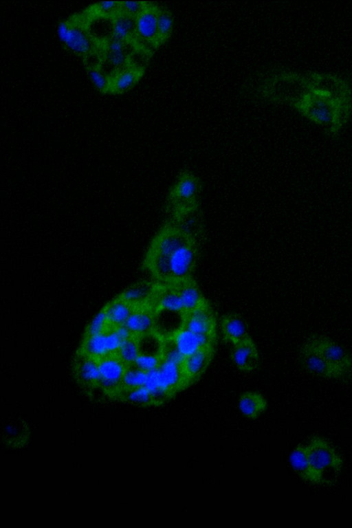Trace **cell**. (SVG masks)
I'll return each mask as SVG.
<instances>
[{"mask_svg": "<svg viewBox=\"0 0 352 528\" xmlns=\"http://www.w3.org/2000/svg\"><path fill=\"white\" fill-rule=\"evenodd\" d=\"M261 93L276 103L287 104L311 122L337 136L352 112V89L344 78L331 74L280 73L267 78Z\"/></svg>", "mask_w": 352, "mask_h": 528, "instance_id": "1", "label": "cell"}, {"mask_svg": "<svg viewBox=\"0 0 352 528\" xmlns=\"http://www.w3.org/2000/svg\"><path fill=\"white\" fill-rule=\"evenodd\" d=\"M300 364L315 376L344 380L352 375V353L333 338L323 333H312L300 345Z\"/></svg>", "mask_w": 352, "mask_h": 528, "instance_id": "2", "label": "cell"}, {"mask_svg": "<svg viewBox=\"0 0 352 528\" xmlns=\"http://www.w3.org/2000/svg\"><path fill=\"white\" fill-rule=\"evenodd\" d=\"M201 182L190 171L182 172L170 188L166 203L168 221L185 222L197 212L199 205Z\"/></svg>", "mask_w": 352, "mask_h": 528, "instance_id": "3", "label": "cell"}, {"mask_svg": "<svg viewBox=\"0 0 352 528\" xmlns=\"http://www.w3.org/2000/svg\"><path fill=\"white\" fill-rule=\"evenodd\" d=\"M309 470L307 481L324 484L341 470L342 460L335 448L324 439L315 437L305 443Z\"/></svg>", "mask_w": 352, "mask_h": 528, "instance_id": "4", "label": "cell"}, {"mask_svg": "<svg viewBox=\"0 0 352 528\" xmlns=\"http://www.w3.org/2000/svg\"><path fill=\"white\" fill-rule=\"evenodd\" d=\"M56 32L61 43L74 54L85 58L94 53V39L87 29L77 21H62L58 23Z\"/></svg>", "mask_w": 352, "mask_h": 528, "instance_id": "5", "label": "cell"}, {"mask_svg": "<svg viewBox=\"0 0 352 528\" xmlns=\"http://www.w3.org/2000/svg\"><path fill=\"white\" fill-rule=\"evenodd\" d=\"M100 371V388L105 394L116 397L121 390L122 382L126 365L116 354L106 355L98 360Z\"/></svg>", "mask_w": 352, "mask_h": 528, "instance_id": "6", "label": "cell"}, {"mask_svg": "<svg viewBox=\"0 0 352 528\" xmlns=\"http://www.w3.org/2000/svg\"><path fill=\"white\" fill-rule=\"evenodd\" d=\"M197 254L198 246L195 240L182 246L168 258L170 282L191 277L196 265Z\"/></svg>", "mask_w": 352, "mask_h": 528, "instance_id": "7", "label": "cell"}, {"mask_svg": "<svg viewBox=\"0 0 352 528\" xmlns=\"http://www.w3.org/2000/svg\"><path fill=\"white\" fill-rule=\"evenodd\" d=\"M74 373L78 384L88 394L100 388L98 360L79 351L75 358Z\"/></svg>", "mask_w": 352, "mask_h": 528, "instance_id": "8", "label": "cell"}, {"mask_svg": "<svg viewBox=\"0 0 352 528\" xmlns=\"http://www.w3.org/2000/svg\"><path fill=\"white\" fill-rule=\"evenodd\" d=\"M212 355L213 346H209L185 357L181 365L184 388L202 377L212 358Z\"/></svg>", "mask_w": 352, "mask_h": 528, "instance_id": "9", "label": "cell"}, {"mask_svg": "<svg viewBox=\"0 0 352 528\" xmlns=\"http://www.w3.org/2000/svg\"><path fill=\"white\" fill-rule=\"evenodd\" d=\"M183 327L197 334L215 338L216 320L208 303L185 314Z\"/></svg>", "mask_w": 352, "mask_h": 528, "instance_id": "10", "label": "cell"}, {"mask_svg": "<svg viewBox=\"0 0 352 528\" xmlns=\"http://www.w3.org/2000/svg\"><path fill=\"white\" fill-rule=\"evenodd\" d=\"M160 6L148 3L136 17V38L155 49Z\"/></svg>", "mask_w": 352, "mask_h": 528, "instance_id": "11", "label": "cell"}, {"mask_svg": "<svg viewBox=\"0 0 352 528\" xmlns=\"http://www.w3.org/2000/svg\"><path fill=\"white\" fill-rule=\"evenodd\" d=\"M230 358L236 367L244 373L255 371L260 362L256 346L250 337L232 345Z\"/></svg>", "mask_w": 352, "mask_h": 528, "instance_id": "12", "label": "cell"}, {"mask_svg": "<svg viewBox=\"0 0 352 528\" xmlns=\"http://www.w3.org/2000/svg\"><path fill=\"white\" fill-rule=\"evenodd\" d=\"M170 338L184 357L204 348L213 346L214 342V338L197 334L184 327Z\"/></svg>", "mask_w": 352, "mask_h": 528, "instance_id": "13", "label": "cell"}, {"mask_svg": "<svg viewBox=\"0 0 352 528\" xmlns=\"http://www.w3.org/2000/svg\"><path fill=\"white\" fill-rule=\"evenodd\" d=\"M160 386L172 397L184 389L181 365L162 358L157 368Z\"/></svg>", "mask_w": 352, "mask_h": 528, "instance_id": "14", "label": "cell"}, {"mask_svg": "<svg viewBox=\"0 0 352 528\" xmlns=\"http://www.w3.org/2000/svg\"><path fill=\"white\" fill-rule=\"evenodd\" d=\"M153 331L164 339L172 337L183 328L185 314L163 309H153Z\"/></svg>", "mask_w": 352, "mask_h": 528, "instance_id": "15", "label": "cell"}, {"mask_svg": "<svg viewBox=\"0 0 352 528\" xmlns=\"http://www.w3.org/2000/svg\"><path fill=\"white\" fill-rule=\"evenodd\" d=\"M171 283L177 290L185 314L197 309L207 302L192 277Z\"/></svg>", "mask_w": 352, "mask_h": 528, "instance_id": "16", "label": "cell"}, {"mask_svg": "<svg viewBox=\"0 0 352 528\" xmlns=\"http://www.w3.org/2000/svg\"><path fill=\"white\" fill-rule=\"evenodd\" d=\"M159 283L143 280L127 287L120 296L133 307L148 306L155 294Z\"/></svg>", "mask_w": 352, "mask_h": 528, "instance_id": "17", "label": "cell"}, {"mask_svg": "<svg viewBox=\"0 0 352 528\" xmlns=\"http://www.w3.org/2000/svg\"><path fill=\"white\" fill-rule=\"evenodd\" d=\"M219 327L223 338L232 345L250 338L243 320L237 314L223 315L219 320Z\"/></svg>", "mask_w": 352, "mask_h": 528, "instance_id": "18", "label": "cell"}, {"mask_svg": "<svg viewBox=\"0 0 352 528\" xmlns=\"http://www.w3.org/2000/svg\"><path fill=\"white\" fill-rule=\"evenodd\" d=\"M144 69L132 66H126L111 76L109 92L113 94H124L133 88L140 80Z\"/></svg>", "mask_w": 352, "mask_h": 528, "instance_id": "19", "label": "cell"}, {"mask_svg": "<svg viewBox=\"0 0 352 528\" xmlns=\"http://www.w3.org/2000/svg\"><path fill=\"white\" fill-rule=\"evenodd\" d=\"M124 324L135 337L153 331V309L148 308V306L134 308Z\"/></svg>", "mask_w": 352, "mask_h": 528, "instance_id": "20", "label": "cell"}, {"mask_svg": "<svg viewBox=\"0 0 352 528\" xmlns=\"http://www.w3.org/2000/svg\"><path fill=\"white\" fill-rule=\"evenodd\" d=\"M130 43L113 37L107 41L104 59L114 69V74L126 67L130 56L128 44Z\"/></svg>", "mask_w": 352, "mask_h": 528, "instance_id": "21", "label": "cell"}, {"mask_svg": "<svg viewBox=\"0 0 352 528\" xmlns=\"http://www.w3.org/2000/svg\"><path fill=\"white\" fill-rule=\"evenodd\" d=\"M238 406L245 417L254 419L266 410L267 403L261 393L256 391H246L240 396Z\"/></svg>", "mask_w": 352, "mask_h": 528, "instance_id": "22", "label": "cell"}, {"mask_svg": "<svg viewBox=\"0 0 352 528\" xmlns=\"http://www.w3.org/2000/svg\"><path fill=\"white\" fill-rule=\"evenodd\" d=\"M135 19L120 12L112 17V37L131 43L136 40Z\"/></svg>", "mask_w": 352, "mask_h": 528, "instance_id": "23", "label": "cell"}, {"mask_svg": "<svg viewBox=\"0 0 352 528\" xmlns=\"http://www.w3.org/2000/svg\"><path fill=\"white\" fill-rule=\"evenodd\" d=\"M2 436L6 443L10 447H22L29 437V430L26 424L20 419L8 421L3 428Z\"/></svg>", "mask_w": 352, "mask_h": 528, "instance_id": "24", "label": "cell"}, {"mask_svg": "<svg viewBox=\"0 0 352 528\" xmlns=\"http://www.w3.org/2000/svg\"><path fill=\"white\" fill-rule=\"evenodd\" d=\"M104 309L109 327H115L125 324L134 307L119 296L106 305Z\"/></svg>", "mask_w": 352, "mask_h": 528, "instance_id": "25", "label": "cell"}, {"mask_svg": "<svg viewBox=\"0 0 352 528\" xmlns=\"http://www.w3.org/2000/svg\"><path fill=\"white\" fill-rule=\"evenodd\" d=\"M140 353L162 356L165 339L152 331L136 337Z\"/></svg>", "mask_w": 352, "mask_h": 528, "instance_id": "26", "label": "cell"}, {"mask_svg": "<svg viewBox=\"0 0 352 528\" xmlns=\"http://www.w3.org/2000/svg\"><path fill=\"white\" fill-rule=\"evenodd\" d=\"M106 331L94 336L84 337L80 351L97 360L109 355L107 345Z\"/></svg>", "mask_w": 352, "mask_h": 528, "instance_id": "27", "label": "cell"}, {"mask_svg": "<svg viewBox=\"0 0 352 528\" xmlns=\"http://www.w3.org/2000/svg\"><path fill=\"white\" fill-rule=\"evenodd\" d=\"M117 397L139 407L155 406L153 396L145 386L133 389L121 390Z\"/></svg>", "mask_w": 352, "mask_h": 528, "instance_id": "28", "label": "cell"}, {"mask_svg": "<svg viewBox=\"0 0 352 528\" xmlns=\"http://www.w3.org/2000/svg\"><path fill=\"white\" fill-rule=\"evenodd\" d=\"M174 20L171 12L164 8H160L157 37L155 49L165 44L170 38L173 30Z\"/></svg>", "mask_w": 352, "mask_h": 528, "instance_id": "29", "label": "cell"}, {"mask_svg": "<svg viewBox=\"0 0 352 528\" xmlns=\"http://www.w3.org/2000/svg\"><path fill=\"white\" fill-rule=\"evenodd\" d=\"M289 461L295 472L305 481L309 470L305 443L299 444L293 450Z\"/></svg>", "mask_w": 352, "mask_h": 528, "instance_id": "30", "label": "cell"}, {"mask_svg": "<svg viewBox=\"0 0 352 528\" xmlns=\"http://www.w3.org/2000/svg\"><path fill=\"white\" fill-rule=\"evenodd\" d=\"M147 373L138 368L133 364L126 366L121 390L133 389L144 386Z\"/></svg>", "mask_w": 352, "mask_h": 528, "instance_id": "31", "label": "cell"}, {"mask_svg": "<svg viewBox=\"0 0 352 528\" xmlns=\"http://www.w3.org/2000/svg\"><path fill=\"white\" fill-rule=\"evenodd\" d=\"M86 69L87 75L94 87L102 94L109 93L111 76H107L100 66L87 65Z\"/></svg>", "mask_w": 352, "mask_h": 528, "instance_id": "32", "label": "cell"}, {"mask_svg": "<svg viewBox=\"0 0 352 528\" xmlns=\"http://www.w3.org/2000/svg\"><path fill=\"white\" fill-rule=\"evenodd\" d=\"M139 349L135 336L122 342L116 355L126 365L133 364L139 355Z\"/></svg>", "mask_w": 352, "mask_h": 528, "instance_id": "33", "label": "cell"}, {"mask_svg": "<svg viewBox=\"0 0 352 528\" xmlns=\"http://www.w3.org/2000/svg\"><path fill=\"white\" fill-rule=\"evenodd\" d=\"M109 327L104 307L91 320L85 331V337L104 332Z\"/></svg>", "mask_w": 352, "mask_h": 528, "instance_id": "34", "label": "cell"}, {"mask_svg": "<svg viewBox=\"0 0 352 528\" xmlns=\"http://www.w3.org/2000/svg\"><path fill=\"white\" fill-rule=\"evenodd\" d=\"M92 8L96 16L112 18L120 12V1H100L93 5Z\"/></svg>", "mask_w": 352, "mask_h": 528, "instance_id": "35", "label": "cell"}, {"mask_svg": "<svg viewBox=\"0 0 352 528\" xmlns=\"http://www.w3.org/2000/svg\"><path fill=\"white\" fill-rule=\"evenodd\" d=\"M162 358L182 365L185 357L180 353L171 338H166Z\"/></svg>", "mask_w": 352, "mask_h": 528, "instance_id": "36", "label": "cell"}, {"mask_svg": "<svg viewBox=\"0 0 352 528\" xmlns=\"http://www.w3.org/2000/svg\"><path fill=\"white\" fill-rule=\"evenodd\" d=\"M161 361V357L140 353L133 364L147 373L157 368Z\"/></svg>", "mask_w": 352, "mask_h": 528, "instance_id": "37", "label": "cell"}, {"mask_svg": "<svg viewBox=\"0 0 352 528\" xmlns=\"http://www.w3.org/2000/svg\"><path fill=\"white\" fill-rule=\"evenodd\" d=\"M148 2L145 1H120V12L137 17L146 7Z\"/></svg>", "mask_w": 352, "mask_h": 528, "instance_id": "38", "label": "cell"}, {"mask_svg": "<svg viewBox=\"0 0 352 528\" xmlns=\"http://www.w3.org/2000/svg\"><path fill=\"white\" fill-rule=\"evenodd\" d=\"M116 334L118 336V337L121 339L122 341H124L126 339L130 338L132 336H134L132 335L129 329L126 327L125 324L117 326L115 327H112Z\"/></svg>", "mask_w": 352, "mask_h": 528, "instance_id": "39", "label": "cell"}]
</instances>
